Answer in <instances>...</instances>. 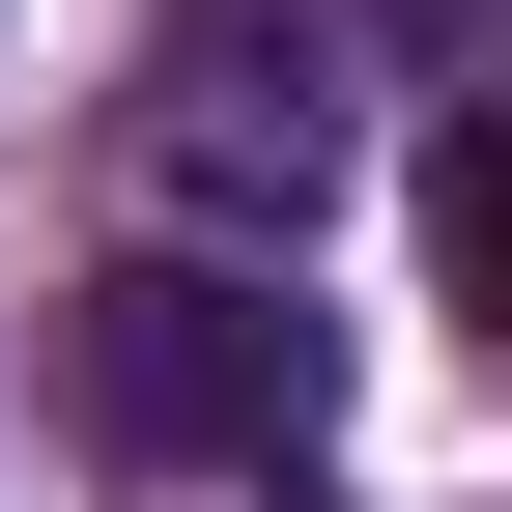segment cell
<instances>
[{"label": "cell", "mask_w": 512, "mask_h": 512, "mask_svg": "<svg viewBox=\"0 0 512 512\" xmlns=\"http://www.w3.org/2000/svg\"><path fill=\"white\" fill-rule=\"evenodd\" d=\"M57 399H86V456H171V484H285L313 456V285L285 256H114L86 342H57Z\"/></svg>", "instance_id": "obj_1"}, {"label": "cell", "mask_w": 512, "mask_h": 512, "mask_svg": "<svg viewBox=\"0 0 512 512\" xmlns=\"http://www.w3.org/2000/svg\"><path fill=\"white\" fill-rule=\"evenodd\" d=\"M342 29L370 0H200L171 29V86H143V200H200V256H285L313 200H342Z\"/></svg>", "instance_id": "obj_2"}, {"label": "cell", "mask_w": 512, "mask_h": 512, "mask_svg": "<svg viewBox=\"0 0 512 512\" xmlns=\"http://www.w3.org/2000/svg\"><path fill=\"white\" fill-rule=\"evenodd\" d=\"M427 285H456L484 342H512V114H484V86L427 114Z\"/></svg>", "instance_id": "obj_3"}]
</instances>
